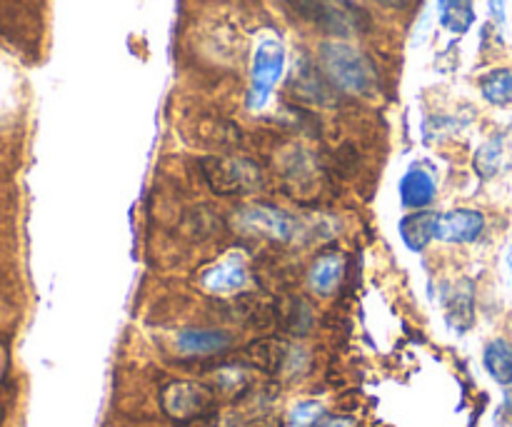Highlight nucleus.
Here are the masks:
<instances>
[{
	"instance_id": "nucleus-26",
	"label": "nucleus",
	"mask_w": 512,
	"mask_h": 427,
	"mask_svg": "<svg viewBox=\"0 0 512 427\" xmlns=\"http://www.w3.org/2000/svg\"><path fill=\"white\" fill-rule=\"evenodd\" d=\"M373 3L383 5V8H393V10H405V8H408V5H410V3H413V0H373Z\"/></svg>"
},
{
	"instance_id": "nucleus-7",
	"label": "nucleus",
	"mask_w": 512,
	"mask_h": 427,
	"mask_svg": "<svg viewBox=\"0 0 512 427\" xmlns=\"http://www.w3.org/2000/svg\"><path fill=\"white\" fill-rule=\"evenodd\" d=\"M235 335L223 328H183L175 333V350L188 358H213L230 353Z\"/></svg>"
},
{
	"instance_id": "nucleus-5",
	"label": "nucleus",
	"mask_w": 512,
	"mask_h": 427,
	"mask_svg": "<svg viewBox=\"0 0 512 427\" xmlns=\"http://www.w3.org/2000/svg\"><path fill=\"white\" fill-rule=\"evenodd\" d=\"M203 175L205 183L210 185L215 195H243L250 190L258 188L263 183V175H260L258 165H253L250 160H220V158H208L203 163Z\"/></svg>"
},
{
	"instance_id": "nucleus-9",
	"label": "nucleus",
	"mask_w": 512,
	"mask_h": 427,
	"mask_svg": "<svg viewBox=\"0 0 512 427\" xmlns=\"http://www.w3.org/2000/svg\"><path fill=\"white\" fill-rule=\"evenodd\" d=\"M488 228V218L483 210L455 208L440 218V240L448 245H473L478 243Z\"/></svg>"
},
{
	"instance_id": "nucleus-12",
	"label": "nucleus",
	"mask_w": 512,
	"mask_h": 427,
	"mask_svg": "<svg viewBox=\"0 0 512 427\" xmlns=\"http://www.w3.org/2000/svg\"><path fill=\"white\" fill-rule=\"evenodd\" d=\"M440 218L435 210H415L398 223V235L410 253H425L435 240H440Z\"/></svg>"
},
{
	"instance_id": "nucleus-27",
	"label": "nucleus",
	"mask_w": 512,
	"mask_h": 427,
	"mask_svg": "<svg viewBox=\"0 0 512 427\" xmlns=\"http://www.w3.org/2000/svg\"><path fill=\"white\" fill-rule=\"evenodd\" d=\"M503 265H505V275H508V283H510V288H512V240H510L508 248H505Z\"/></svg>"
},
{
	"instance_id": "nucleus-2",
	"label": "nucleus",
	"mask_w": 512,
	"mask_h": 427,
	"mask_svg": "<svg viewBox=\"0 0 512 427\" xmlns=\"http://www.w3.org/2000/svg\"><path fill=\"white\" fill-rule=\"evenodd\" d=\"M320 65L330 83L345 93L373 95L378 88V73L368 55L348 43L333 40V43L320 45Z\"/></svg>"
},
{
	"instance_id": "nucleus-1",
	"label": "nucleus",
	"mask_w": 512,
	"mask_h": 427,
	"mask_svg": "<svg viewBox=\"0 0 512 427\" xmlns=\"http://www.w3.org/2000/svg\"><path fill=\"white\" fill-rule=\"evenodd\" d=\"M160 408L178 427H213L218 420V395L200 380H170L160 390Z\"/></svg>"
},
{
	"instance_id": "nucleus-15",
	"label": "nucleus",
	"mask_w": 512,
	"mask_h": 427,
	"mask_svg": "<svg viewBox=\"0 0 512 427\" xmlns=\"http://www.w3.org/2000/svg\"><path fill=\"white\" fill-rule=\"evenodd\" d=\"M483 368L495 385L512 388V340H488L483 348Z\"/></svg>"
},
{
	"instance_id": "nucleus-20",
	"label": "nucleus",
	"mask_w": 512,
	"mask_h": 427,
	"mask_svg": "<svg viewBox=\"0 0 512 427\" xmlns=\"http://www.w3.org/2000/svg\"><path fill=\"white\" fill-rule=\"evenodd\" d=\"M480 93L490 105H505L512 103V68H495L480 78Z\"/></svg>"
},
{
	"instance_id": "nucleus-18",
	"label": "nucleus",
	"mask_w": 512,
	"mask_h": 427,
	"mask_svg": "<svg viewBox=\"0 0 512 427\" xmlns=\"http://www.w3.org/2000/svg\"><path fill=\"white\" fill-rule=\"evenodd\" d=\"M505 140H508L505 135H493L475 150L473 168L483 180H493L508 165V143Z\"/></svg>"
},
{
	"instance_id": "nucleus-23",
	"label": "nucleus",
	"mask_w": 512,
	"mask_h": 427,
	"mask_svg": "<svg viewBox=\"0 0 512 427\" xmlns=\"http://www.w3.org/2000/svg\"><path fill=\"white\" fill-rule=\"evenodd\" d=\"M245 427H283V418H278V415H260V418L250 420Z\"/></svg>"
},
{
	"instance_id": "nucleus-17",
	"label": "nucleus",
	"mask_w": 512,
	"mask_h": 427,
	"mask_svg": "<svg viewBox=\"0 0 512 427\" xmlns=\"http://www.w3.org/2000/svg\"><path fill=\"white\" fill-rule=\"evenodd\" d=\"M345 275V260L340 255H323L310 265L308 285L320 298H330L340 288Z\"/></svg>"
},
{
	"instance_id": "nucleus-4",
	"label": "nucleus",
	"mask_w": 512,
	"mask_h": 427,
	"mask_svg": "<svg viewBox=\"0 0 512 427\" xmlns=\"http://www.w3.org/2000/svg\"><path fill=\"white\" fill-rule=\"evenodd\" d=\"M285 70V48L280 40L265 38L260 40L253 55V68H250V88H248V108L260 110L268 105L275 85L280 83Z\"/></svg>"
},
{
	"instance_id": "nucleus-3",
	"label": "nucleus",
	"mask_w": 512,
	"mask_h": 427,
	"mask_svg": "<svg viewBox=\"0 0 512 427\" xmlns=\"http://www.w3.org/2000/svg\"><path fill=\"white\" fill-rule=\"evenodd\" d=\"M283 3L295 18L338 38L368 30L370 25L368 15L348 0H283Z\"/></svg>"
},
{
	"instance_id": "nucleus-10",
	"label": "nucleus",
	"mask_w": 512,
	"mask_h": 427,
	"mask_svg": "<svg viewBox=\"0 0 512 427\" xmlns=\"http://www.w3.org/2000/svg\"><path fill=\"white\" fill-rule=\"evenodd\" d=\"M398 195L400 205L405 210H410V213H415V210H428L435 203V198H438V178L425 165H410L403 178H400Z\"/></svg>"
},
{
	"instance_id": "nucleus-14",
	"label": "nucleus",
	"mask_w": 512,
	"mask_h": 427,
	"mask_svg": "<svg viewBox=\"0 0 512 427\" xmlns=\"http://www.w3.org/2000/svg\"><path fill=\"white\" fill-rule=\"evenodd\" d=\"M295 90L303 95L305 100L318 105H333L335 103V85L330 83L328 75L320 73L313 63H300V68L295 70Z\"/></svg>"
},
{
	"instance_id": "nucleus-11",
	"label": "nucleus",
	"mask_w": 512,
	"mask_h": 427,
	"mask_svg": "<svg viewBox=\"0 0 512 427\" xmlns=\"http://www.w3.org/2000/svg\"><path fill=\"white\" fill-rule=\"evenodd\" d=\"M198 283L203 285L208 293L215 295H228L238 293L248 283V263H245L243 255H228L220 263L208 265L205 270H200Z\"/></svg>"
},
{
	"instance_id": "nucleus-25",
	"label": "nucleus",
	"mask_w": 512,
	"mask_h": 427,
	"mask_svg": "<svg viewBox=\"0 0 512 427\" xmlns=\"http://www.w3.org/2000/svg\"><path fill=\"white\" fill-rule=\"evenodd\" d=\"M315 427H353L350 418H323Z\"/></svg>"
},
{
	"instance_id": "nucleus-21",
	"label": "nucleus",
	"mask_w": 512,
	"mask_h": 427,
	"mask_svg": "<svg viewBox=\"0 0 512 427\" xmlns=\"http://www.w3.org/2000/svg\"><path fill=\"white\" fill-rule=\"evenodd\" d=\"M325 418V408L318 400H300L293 405L288 415V423L293 427H315Z\"/></svg>"
},
{
	"instance_id": "nucleus-8",
	"label": "nucleus",
	"mask_w": 512,
	"mask_h": 427,
	"mask_svg": "<svg viewBox=\"0 0 512 427\" xmlns=\"http://www.w3.org/2000/svg\"><path fill=\"white\" fill-rule=\"evenodd\" d=\"M445 308V323L453 333L465 335L475 325V288L468 278L453 285H443L440 293Z\"/></svg>"
},
{
	"instance_id": "nucleus-24",
	"label": "nucleus",
	"mask_w": 512,
	"mask_h": 427,
	"mask_svg": "<svg viewBox=\"0 0 512 427\" xmlns=\"http://www.w3.org/2000/svg\"><path fill=\"white\" fill-rule=\"evenodd\" d=\"M505 5H508V0H490V15H493L495 23L500 25L505 23Z\"/></svg>"
},
{
	"instance_id": "nucleus-16",
	"label": "nucleus",
	"mask_w": 512,
	"mask_h": 427,
	"mask_svg": "<svg viewBox=\"0 0 512 427\" xmlns=\"http://www.w3.org/2000/svg\"><path fill=\"white\" fill-rule=\"evenodd\" d=\"M278 325L295 338H305L315 325V313L305 298H285L275 305Z\"/></svg>"
},
{
	"instance_id": "nucleus-13",
	"label": "nucleus",
	"mask_w": 512,
	"mask_h": 427,
	"mask_svg": "<svg viewBox=\"0 0 512 427\" xmlns=\"http://www.w3.org/2000/svg\"><path fill=\"white\" fill-rule=\"evenodd\" d=\"M290 350L293 348L283 338L265 335V338H255L245 345L243 363L250 365L253 370H260V373H283Z\"/></svg>"
},
{
	"instance_id": "nucleus-19",
	"label": "nucleus",
	"mask_w": 512,
	"mask_h": 427,
	"mask_svg": "<svg viewBox=\"0 0 512 427\" xmlns=\"http://www.w3.org/2000/svg\"><path fill=\"white\" fill-rule=\"evenodd\" d=\"M438 20L448 33L465 35L475 25L473 0H438Z\"/></svg>"
},
{
	"instance_id": "nucleus-6",
	"label": "nucleus",
	"mask_w": 512,
	"mask_h": 427,
	"mask_svg": "<svg viewBox=\"0 0 512 427\" xmlns=\"http://www.w3.org/2000/svg\"><path fill=\"white\" fill-rule=\"evenodd\" d=\"M235 220H238V230L260 235V238H268L273 243H290L298 233V220L285 213L283 208H275V205H245L235 213Z\"/></svg>"
},
{
	"instance_id": "nucleus-22",
	"label": "nucleus",
	"mask_w": 512,
	"mask_h": 427,
	"mask_svg": "<svg viewBox=\"0 0 512 427\" xmlns=\"http://www.w3.org/2000/svg\"><path fill=\"white\" fill-rule=\"evenodd\" d=\"M215 378H218V388L228 390V393H243L250 383L243 368H220Z\"/></svg>"
}]
</instances>
